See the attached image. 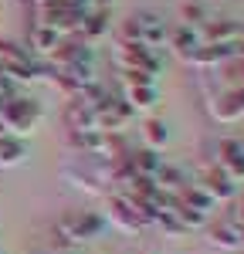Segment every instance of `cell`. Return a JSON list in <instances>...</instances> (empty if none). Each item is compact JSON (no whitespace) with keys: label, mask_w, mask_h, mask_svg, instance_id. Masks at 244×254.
<instances>
[{"label":"cell","mask_w":244,"mask_h":254,"mask_svg":"<svg viewBox=\"0 0 244 254\" xmlns=\"http://www.w3.org/2000/svg\"><path fill=\"white\" fill-rule=\"evenodd\" d=\"M64 231H71L68 237H88V234H99V231H102V220H99V217H92V214H88V217H85V214H81V217H68V220H64Z\"/></svg>","instance_id":"6da1fadb"},{"label":"cell","mask_w":244,"mask_h":254,"mask_svg":"<svg viewBox=\"0 0 244 254\" xmlns=\"http://www.w3.org/2000/svg\"><path fill=\"white\" fill-rule=\"evenodd\" d=\"M31 41H34L38 51H55V48H58V31H51V27L38 24V27L31 31Z\"/></svg>","instance_id":"7a4b0ae2"},{"label":"cell","mask_w":244,"mask_h":254,"mask_svg":"<svg viewBox=\"0 0 244 254\" xmlns=\"http://www.w3.org/2000/svg\"><path fill=\"white\" fill-rule=\"evenodd\" d=\"M20 156H24V146L14 142V139H7V136H0V166L20 163Z\"/></svg>","instance_id":"3957f363"},{"label":"cell","mask_w":244,"mask_h":254,"mask_svg":"<svg viewBox=\"0 0 244 254\" xmlns=\"http://www.w3.org/2000/svg\"><path fill=\"white\" fill-rule=\"evenodd\" d=\"M129 102L136 105V109H146V105H153V92L146 88V85H129Z\"/></svg>","instance_id":"277c9868"},{"label":"cell","mask_w":244,"mask_h":254,"mask_svg":"<svg viewBox=\"0 0 244 254\" xmlns=\"http://www.w3.org/2000/svg\"><path fill=\"white\" fill-rule=\"evenodd\" d=\"M173 41H177V48H180V51H190V48L197 51V34H193L190 27H180V31L173 34Z\"/></svg>","instance_id":"5b68a950"},{"label":"cell","mask_w":244,"mask_h":254,"mask_svg":"<svg viewBox=\"0 0 244 254\" xmlns=\"http://www.w3.org/2000/svg\"><path fill=\"white\" fill-rule=\"evenodd\" d=\"M132 163H136V170H156V156H153L149 149H146V153H139Z\"/></svg>","instance_id":"8992f818"},{"label":"cell","mask_w":244,"mask_h":254,"mask_svg":"<svg viewBox=\"0 0 244 254\" xmlns=\"http://www.w3.org/2000/svg\"><path fill=\"white\" fill-rule=\"evenodd\" d=\"M146 136H149V142H163V139H166V132H163L160 122H149V126H146Z\"/></svg>","instance_id":"52a82bcc"}]
</instances>
